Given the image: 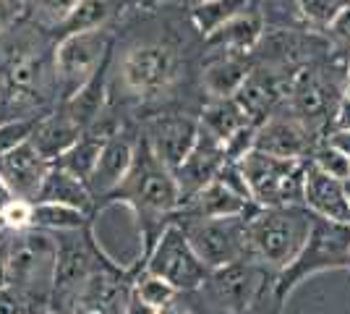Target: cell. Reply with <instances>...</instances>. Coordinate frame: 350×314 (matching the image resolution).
<instances>
[{
  "label": "cell",
  "mask_w": 350,
  "mask_h": 314,
  "mask_svg": "<svg viewBox=\"0 0 350 314\" xmlns=\"http://www.w3.org/2000/svg\"><path fill=\"white\" fill-rule=\"evenodd\" d=\"M110 199L131 207V212L139 218V225H144L142 228V236L146 239L144 259L162 233V228L170 223V218L183 202L175 173L157 160V155L149 150L146 139L136 142L131 170Z\"/></svg>",
  "instance_id": "obj_1"
},
{
  "label": "cell",
  "mask_w": 350,
  "mask_h": 314,
  "mask_svg": "<svg viewBox=\"0 0 350 314\" xmlns=\"http://www.w3.org/2000/svg\"><path fill=\"white\" fill-rule=\"evenodd\" d=\"M5 259L8 285L27 301L29 312L37 314L50 309L55 291V270H58V241L55 233L42 228L8 231L0 244Z\"/></svg>",
  "instance_id": "obj_2"
},
{
  "label": "cell",
  "mask_w": 350,
  "mask_h": 314,
  "mask_svg": "<svg viewBox=\"0 0 350 314\" xmlns=\"http://www.w3.org/2000/svg\"><path fill=\"white\" fill-rule=\"evenodd\" d=\"M314 218L306 205L256 207L246 220V259L275 272L288 267L306 246Z\"/></svg>",
  "instance_id": "obj_3"
},
{
  "label": "cell",
  "mask_w": 350,
  "mask_h": 314,
  "mask_svg": "<svg viewBox=\"0 0 350 314\" xmlns=\"http://www.w3.org/2000/svg\"><path fill=\"white\" fill-rule=\"evenodd\" d=\"M345 265H350V225L314 218V228L301 254L275 275L278 304L282 306V301L291 296L293 288L301 280H306L308 275L329 267H345Z\"/></svg>",
  "instance_id": "obj_4"
},
{
  "label": "cell",
  "mask_w": 350,
  "mask_h": 314,
  "mask_svg": "<svg viewBox=\"0 0 350 314\" xmlns=\"http://www.w3.org/2000/svg\"><path fill=\"white\" fill-rule=\"evenodd\" d=\"M308 160L278 157L262 150H251L241 157L238 165L243 170L251 199L259 207H285L304 205V183H306Z\"/></svg>",
  "instance_id": "obj_5"
},
{
  "label": "cell",
  "mask_w": 350,
  "mask_h": 314,
  "mask_svg": "<svg viewBox=\"0 0 350 314\" xmlns=\"http://www.w3.org/2000/svg\"><path fill=\"white\" fill-rule=\"evenodd\" d=\"M113 37L107 29L76 31L60 37L53 50V71H55V94L60 103L71 100L107 63Z\"/></svg>",
  "instance_id": "obj_6"
},
{
  "label": "cell",
  "mask_w": 350,
  "mask_h": 314,
  "mask_svg": "<svg viewBox=\"0 0 350 314\" xmlns=\"http://www.w3.org/2000/svg\"><path fill=\"white\" fill-rule=\"evenodd\" d=\"M183 228L193 252L209 270L225 267L246 259V220L248 215L230 218H173Z\"/></svg>",
  "instance_id": "obj_7"
},
{
  "label": "cell",
  "mask_w": 350,
  "mask_h": 314,
  "mask_svg": "<svg viewBox=\"0 0 350 314\" xmlns=\"http://www.w3.org/2000/svg\"><path fill=\"white\" fill-rule=\"evenodd\" d=\"M146 272L160 275L170 285H175L180 293L189 291H199L204 288L206 278L212 270L206 267L199 259V254L193 252V246L189 244L183 228L170 220L162 228V233L157 236L154 246L146 254Z\"/></svg>",
  "instance_id": "obj_8"
},
{
  "label": "cell",
  "mask_w": 350,
  "mask_h": 314,
  "mask_svg": "<svg viewBox=\"0 0 350 314\" xmlns=\"http://www.w3.org/2000/svg\"><path fill=\"white\" fill-rule=\"evenodd\" d=\"M180 76V60L165 45H136L120 60V79L136 97H157Z\"/></svg>",
  "instance_id": "obj_9"
},
{
  "label": "cell",
  "mask_w": 350,
  "mask_h": 314,
  "mask_svg": "<svg viewBox=\"0 0 350 314\" xmlns=\"http://www.w3.org/2000/svg\"><path fill=\"white\" fill-rule=\"evenodd\" d=\"M131 288L116 265H105L73 293L60 314H126Z\"/></svg>",
  "instance_id": "obj_10"
},
{
  "label": "cell",
  "mask_w": 350,
  "mask_h": 314,
  "mask_svg": "<svg viewBox=\"0 0 350 314\" xmlns=\"http://www.w3.org/2000/svg\"><path fill=\"white\" fill-rule=\"evenodd\" d=\"M264 272H267V267H262V265H256L251 259H238V262H230L225 267L212 270L204 285L209 288L212 299L217 301L219 306H225L228 312L241 314L246 312L254 304V299L259 296Z\"/></svg>",
  "instance_id": "obj_11"
},
{
  "label": "cell",
  "mask_w": 350,
  "mask_h": 314,
  "mask_svg": "<svg viewBox=\"0 0 350 314\" xmlns=\"http://www.w3.org/2000/svg\"><path fill=\"white\" fill-rule=\"evenodd\" d=\"M199 131H202L199 118L170 113V116H157L154 120H149L144 139L149 150L157 155V160L175 173L193 150Z\"/></svg>",
  "instance_id": "obj_12"
},
{
  "label": "cell",
  "mask_w": 350,
  "mask_h": 314,
  "mask_svg": "<svg viewBox=\"0 0 350 314\" xmlns=\"http://www.w3.org/2000/svg\"><path fill=\"white\" fill-rule=\"evenodd\" d=\"M288 94H291V113L298 120H304L311 131H317L327 120L335 118L337 105L342 100L335 84L327 81L314 68L295 76Z\"/></svg>",
  "instance_id": "obj_13"
},
{
  "label": "cell",
  "mask_w": 350,
  "mask_h": 314,
  "mask_svg": "<svg viewBox=\"0 0 350 314\" xmlns=\"http://www.w3.org/2000/svg\"><path fill=\"white\" fill-rule=\"evenodd\" d=\"M254 150L269 152L278 157L293 160H308L314 155V131L295 116H269L256 126V142Z\"/></svg>",
  "instance_id": "obj_14"
},
{
  "label": "cell",
  "mask_w": 350,
  "mask_h": 314,
  "mask_svg": "<svg viewBox=\"0 0 350 314\" xmlns=\"http://www.w3.org/2000/svg\"><path fill=\"white\" fill-rule=\"evenodd\" d=\"M50 168H53V163L44 160L31 142L0 155V179L8 183V189L18 199L37 202Z\"/></svg>",
  "instance_id": "obj_15"
},
{
  "label": "cell",
  "mask_w": 350,
  "mask_h": 314,
  "mask_svg": "<svg viewBox=\"0 0 350 314\" xmlns=\"http://www.w3.org/2000/svg\"><path fill=\"white\" fill-rule=\"evenodd\" d=\"M225 147L222 142L215 139L212 134H206L204 129L199 131V139L193 144V150L189 152V157L183 160V165L175 170V181H178V189L183 202L193 196L196 192H202L209 181L217 179L219 168L225 165ZM180 202V205H183Z\"/></svg>",
  "instance_id": "obj_16"
},
{
  "label": "cell",
  "mask_w": 350,
  "mask_h": 314,
  "mask_svg": "<svg viewBox=\"0 0 350 314\" xmlns=\"http://www.w3.org/2000/svg\"><path fill=\"white\" fill-rule=\"evenodd\" d=\"M304 205L317 218L350 225V194L345 181L324 173L311 160L306 163V183H304Z\"/></svg>",
  "instance_id": "obj_17"
},
{
  "label": "cell",
  "mask_w": 350,
  "mask_h": 314,
  "mask_svg": "<svg viewBox=\"0 0 350 314\" xmlns=\"http://www.w3.org/2000/svg\"><path fill=\"white\" fill-rule=\"evenodd\" d=\"M133 155H136V142H131L120 131L105 139L97 168L89 179V192L94 199H110L116 194V189L126 181L129 170H131Z\"/></svg>",
  "instance_id": "obj_18"
},
{
  "label": "cell",
  "mask_w": 350,
  "mask_h": 314,
  "mask_svg": "<svg viewBox=\"0 0 350 314\" xmlns=\"http://www.w3.org/2000/svg\"><path fill=\"white\" fill-rule=\"evenodd\" d=\"M256 207H259L256 202L241 196L219 179H215L209 181L202 192L189 196L173 218H230V215H251Z\"/></svg>",
  "instance_id": "obj_19"
},
{
  "label": "cell",
  "mask_w": 350,
  "mask_h": 314,
  "mask_svg": "<svg viewBox=\"0 0 350 314\" xmlns=\"http://www.w3.org/2000/svg\"><path fill=\"white\" fill-rule=\"evenodd\" d=\"M81 134H84V129L60 107L55 113L40 118V123H37V129H34V134H31L29 142L40 150V155H42L44 160L55 163L60 155L68 150Z\"/></svg>",
  "instance_id": "obj_20"
},
{
  "label": "cell",
  "mask_w": 350,
  "mask_h": 314,
  "mask_svg": "<svg viewBox=\"0 0 350 314\" xmlns=\"http://www.w3.org/2000/svg\"><path fill=\"white\" fill-rule=\"evenodd\" d=\"M264 37V16L254 11H241L233 16L228 24H222L215 34H209V45L222 47L225 53H238V55H251Z\"/></svg>",
  "instance_id": "obj_21"
},
{
  "label": "cell",
  "mask_w": 350,
  "mask_h": 314,
  "mask_svg": "<svg viewBox=\"0 0 350 314\" xmlns=\"http://www.w3.org/2000/svg\"><path fill=\"white\" fill-rule=\"evenodd\" d=\"M248 76H251L248 55L225 53L222 58H215L204 68L202 84L212 100H222V97H235L248 81Z\"/></svg>",
  "instance_id": "obj_22"
},
{
  "label": "cell",
  "mask_w": 350,
  "mask_h": 314,
  "mask_svg": "<svg viewBox=\"0 0 350 314\" xmlns=\"http://www.w3.org/2000/svg\"><path fill=\"white\" fill-rule=\"evenodd\" d=\"M37 202H60V205H71V207L89 212L92 205H94V196H92L84 181L71 176L68 170H63L58 165H53L42 183V192L37 196Z\"/></svg>",
  "instance_id": "obj_23"
},
{
  "label": "cell",
  "mask_w": 350,
  "mask_h": 314,
  "mask_svg": "<svg viewBox=\"0 0 350 314\" xmlns=\"http://www.w3.org/2000/svg\"><path fill=\"white\" fill-rule=\"evenodd\" d=\"M246 123H251V118H248V113L243 110V105L238 103V97L212 100V103L202 110V118H199V126L204 129L206 134H212L215 139H219L222 144H225L238 129H243Z\"/></svg>",
  "instance_id": "obj_24"
},
{
  "label": "cell",
  "mask_w": 350,
  "mask_h": 314,
  "mask_svg": "<svg viewBox=\"0 0 350 314\" xmlns=\"http://www.w3.org/2000/svg\"><path fill=\"white\" fill-rule=\"evenodd\" d=\"M107 66V63H105ZM105 66L97 71V74L89 79L87 84L81 87V90L73 94L71 100H66V103L60 105L68 116H71L84 131H87L89 126L94 123V120L103 118V105H105V92H107V79H105Z\"/></svg>",
  "instance_id": "obj_25"
},
{
  "label": "cell",
  "mask_w": 350,
  "mask_h": 314,
  "mask_svg": "<svg viewBox=\"0 0 350 314\" xmlns=\"http://www.w3.org/2000/svg\"><path fill=\"white\" fill-rule=\"evenodd\" d=\"M87 212L71 205L60 202H34V215H31V228H42L50 233H68V231H81L87 228Z\"/></svg>",
  "instance_id": "obj_26"
},
{
  "label": "cell",
  "mask_w": 350,
  "mask_h": 314,
  "mask_svg": "<svg viewBox=\"0 0 350 314\" xmlns=\"http://www.w3.org/2000/svg\"><path fill=\"white\" fill-rule=\"evenodd\" d=\"M113 11H116L113 0H79L71 8V14L66 16L55 29L60 31V37L76 34V31L105 29V24L110 21Z\"/></svg>",
  "instance_id": "obj_27"
},
{
  "label": "cell",
  "mask_w": 350,
  "mask_h": 314,
  "mask_svg": "<svg viewBox=\"0 0 350 314\" xmlns=\"http://www.w3.org/2000/svg\"><path fill=\"white\" fill-rule=\"evenodd\" d=\"M246 8L248 0H202V3L191 5V21L202 31V37H209Z\"/></svg>",
  "instance_id": "obj_28"
},
{
  "label": "cell",
  "mask_w": 350,
  "mask_h": 314,
  "mask_svg": "<svg viewBox=\"0 0 350 314\" xmlns=\"http://www.w3.org/2000/svg\"><path fill=\"white\" fill-rule=\"evenodd\" d=\"M133 293L142 301H146L149 306H154V309H160V306H165V304H170L173 299L180 296V291H178L175 285H170L165 278H160V275L146 272V270H144V275L133 283Z\"/></svg>",
  "instance_id": "obj_29"
},
{
  "label": "cell",
  "mask_w": 350,
  "mask_h": 314,
  "mask_svg": "<svg viewBox=\"0 0 350 314\" xmlns=\"http://www.w3.org/2000/svg\"><path fill=\"white\" fill-rule=\"evenodd\" d=\"M42 116H27V118H5L0 120V155L27 144L37 129Z\"/></svg>",
  "instance_id": "obj_30"
},
{
  "label": "cell",
  "mask_w": 350,
  "mask_h": 314,
  "mask_svg": "<svg viewBox=\"0 0 350 314\" xmlns=\"http://www.w3.org/2000/svg\"><path fill=\"white\" fill-rule=\"evenodd\" d=\"M348 0H295L301 16L317 24V27H329V21L340 14V8L345 5Z\"/></svg>",
  "instance_id": "obj_31"
},
{
  "label": "cell",
  "mask_w": 350,
  "mask_h": 314,
  "mask_svg": "<svg viewBox=\"0 0 350 314\" xmlns=\"http://www.w3.org/2000/svg\"><path fill=\"white\" fill-rule=\"evenodd\" d=\"M314 165H319L324 173H329V176H335L340 181H348L350 179V157L345 155H340L337 150H332L329 144H321L314 150V155L308 157Z\"/></svg>",
  "instance_id": "obj_32"
},
{
  "label": "cell",
  "mask_w": 350,
  "mask_h": 314,
  "mask_svg": "<svg viewBox=\"0 0 350 314\" xmlns=\"http://www.w3.org/2000/svg\"><path fill=\"white\" fill-rule=\"evenodd\" d=\"M31 215H34V202L29 199H18L14 196L8 202V207L0 212L3 223L8 231H24V228H31Z\"/></svg>",
  "instance_id": "obj_33"
},
{
  "label": "cell",
  "mask_w": 350,
  "mask_h": 314,
  "mask_svg": "<svg viewBox=\"0 0 350 314\" xmlns=\"http://www.w3.org/2000/svg\"><path fill=\"white\" fill-rule=\"evenodd\" d=\"M79 0H34V8H37V16L44 18L47 24L58 27L66 16L71 14V8Z\"/></svg>",
  "instance_id": "obj_34"
},
{
  "label": "cell",
  "mask_w": 350,
  "mask_h": 314,
  "mask_svg": "<svg viewBox=\"0 0 350 314\" xmlns=\"http://www.w3.org/2000/svg\"><path fill=\"white\" fill-rule=\"evenodd\" d=\"M327 31H329V37H332L335 42L350 47V0L342 5V8H340V14L329 21Z\"/></svg>",
  "instance_id": "obj_35"
},
{
  "label": "cell",
  "mask_w": 350,
  "mask_h": 314,
  "mask_svg": "<svg viewBox=\"0 0 350 314\" xmlns=\"http://www.w3.org/2000/svg\"><path fill=\"white\" fill-rule=\"evenodd\" d=\"M0 314H29L27 301L16 293L11 285L0 288Z\"/></svg>",
  "instance_id": "obj_36"
},
{
  "label": "cell",
  "mask_w": 350,
  "mask_h": 314,
  "mask_svg": "<svg viewBox=\"0 0 350 314\" xmlns=\"http://www.w3.org/2000/svg\"><path fill=\"white\" fill-rule=\"evenodd\" d=\"M21 11H24L21 0H0V37L14 29L16 18H18Z\"/></svg>",
  "instance_id": "obj_37"
},
{
  "label": "cell",
  "mask_w": 350,
  "mask_h": 314,
  "mask_svg": "<svg viewBox=\"0 0 350 314\" xmlns=\"http://www.w3.org/2000/svg\"><path fill=\"white\" fill-rule=\"evenodd\" d=\"M324 144H329L340 155L350 157V129H332V134L324 139Z\"/></svg>",
  "instance_id": "obj_38"
},
{
  "label": "cell",
  "mask_w": 350,
  "mask_h": 314,
  "mask_svg": "<svg viewBox=\"0 0 350 314\" xmlns=\"http://www.w3.org/2000/svg\"><path fill=\"white\" fill-rule=\"evenodd\" d=\"M332 129H350V97H345V94H342V100L337 105Z\"/></svg>",
  "instance_id": "obj_39"
},
{
  "label": "cell",
  "mask_w": 350,
  "mask_h": 314,
  "mask_svg": "<svg viewBox=\"0 0 350 314\" xmlns=\"http://www.w3.org/2000/svg\"><path fill=\"white\" fill-rule=\"evenodd\" d=\"M126 314H157L154 306H149L146 301H142L131 288V296H129V306H126Z\"/></svg>",
  "instance_id": "obj_40"
},
{
  "label": "cell",
  "mask_w": 350,
  "mask_h": 314,
  "mask_svg": "<svg viewBox=\"0 0 350 314\" xmlns=\"http://www.w3.org/2000/svg\"><path fill=\"white\" fill-rule=\"evenodd\" d=\"M157 314H191V309L180 299H173L170 304L160 306V309H157Z\"/></svg>",
  "instance_id": "obj_41"
},
{
  "label": "cell",
  "mask_w": 350,
  "mask_h": 314,
  "mask_svg": "<svg viewBox=\"0 0 350 314\" xmlns=\"http://www.w3.org/2000/svg\"><path fill=\"white\" fill-rule=\"evenodd\" d=\"M11 199H14V192L8 189V183H5V181L0 179V212L8 207V202H11Z\"/></svg>",
  "instance_id": "obj_42"
},
{
  "label": "cell",
  "mask_w": 350,
  "mask_h": 314,
  "mask_svg": "<svg viewBox=\"0 0 350 314\" xmlns=\"http://www.w3.org/2000/svg\"><path fill=\"white\" fill-rule=\"evenodd\" d=\"M8 285V275H5V259H3V252H0V288Z\"/></svg>",
  "instance_id": "obj_43"
},
{
  "label": "cell",
  "mask_w": 350,
  "mask_h": 314,
  "mask_svg": "<svg viewBox=\"0 0 350 314\" xmlns=\"http://www.w3.org/2000/svg\"><path fill=\"white\" fill-rule=\"evenodd\" d=\"M345 97H350V55H348V68H345Z\"/></svg>",
  "instance_id": "obj_44"
},
{
  "label": "cell",
  "mask_w": 350,
  "mask_h": 314,
  "mask_svg": "<svg viewBox=\"0 0 350 314\" xmlns=\"http://www.w3.org/2000/svg\"><path fill=\"white\" fill-rule=\"evenodd\" d=\"M8 236V228H5V223H3V218H0V244H3V239Z\"/></svg>",
  "instance_id": "obj_45"
},
{
  "label": "cell",
  "mask_w": 350,
  "mask_h": 314,
  "mask_svg": "<svg viewBox=\"0 0 350 314\" xmlns=\"http://www.w3.org/2000/svg\"><path fill=\"white\" fill-rule=\"evenodd\" d=\"M37 314H60V312H55V309H42V312H37Z\"/></svg>",
  "instance_id": "obj_46"
},
{
  "label": "cell",
  "mask_w": 350,
  "mask_h": 314,
  "mask_svg": "<svg viewBox=\"0 0 350 314\" xmlns=\"http://www.w3.org/2000/svg\"><path fill=\"white\" fill-rule=\"evenodd\" d=\"M189 3H191V5H196V3H202V0H189Z\"/></svg>",
  "instance_id": "obj_47"
},
{
  "label": "cell",
  "mask_w": 350,
  "mask_h": 314,
  "mask_svg": "<svg viewBox=\"0 0 350 314\" xmlns=\"http://www.w3.org/2000/svg\"><path fill=\"white\" fill-rule=\"evenodd\" d=\"M29 314H34V312H29Z\"/></svg>",
  "instance_id": "obj_48"
}]
</instances>
